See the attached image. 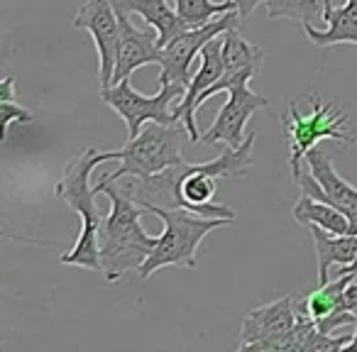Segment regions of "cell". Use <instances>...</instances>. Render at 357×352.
<instances>
[{"label":"cell","instance_id":"1","mask_svg":"<svg viewBox=\"0 0 357 352\" xmlns=\"http://www.w3.org/2000/svg\"><path fill=\"white\" fill-rule=\"evenodd\" d=\"M257 135L250 132L248 139L238 149L228 147L220 157L208 162L189 164L184 159L181 164L164 169L149 179H130L125 189L132 194V199L147 208H186L191 213L206 215V218H230L235 220V211L230 206L215 204V179H240L250 171L255 164L252 147ZM123 181V179H120Z\"/></svg>","mask_w":357,"mask_h":352},{"label":"cell","instance_id":"3","mask_svg":"<svg viewBox=\"0 0 357 352\" xmlns=\"http://www.w3.org/2000/svg\"><path fill=\"white\" fill-rule=\"evenodd\" d=\"M110 159H115V152H98L96 147H86L84 152L69 159L64 174L56 181L54 196L64 201L71 211H76L81 218L79 240L69 252L59 257L61 264L100 272V228H103L105 215L100 213L98 201H96L98 194L91 186V171Z\"/></svg>","mask_w":357,"mask_h":352},{"label":"cell","instance_id":"14","mask_svg":"<svg viewBox=\"0 0 357 352\" xmlns=\"http://www.w3.org/2000/svg\"><path fill=\"white\" fill-rule=\"evenodd\" d=\"M323 3V22L326 30H316L311 22H301V30L308 42L316 47H333V45H355L357 47V0H345L342 8H333L331 0Z\"/></svg>","mask_w":357,"mask_h":352},{"label":"cell","instance_id":"21","mask_svg":"<svg viewBox=\"0 0 357 352\" xmlns=\"http://www.w3.org/2000/svg\"><path fill=\"white\" fill-rule=\"evenodd\" d=\"M267 6V17L269 20H287L296 22H311L318 15H323V3L321 0H264Z\"/></svg>","mask_w":357,"mask_h":352},{"label":"cell","instance_id":"2","mask_svg":"<svg viewBox=\"0 0 357 352\" xmlns=\"http://www.w3.org/2000/svg\"><path fill=\"white\" fill-rule=\"evenodd\" d=\"M98 196H108L110 213L100 228V272L105 282H118L125 272L139 269L157 247V238L144 233L142 206L132 199L123 181L100 179L93 186Z\"/></svg>","mask_w":357,"mask_h":352},{"label":"cell","instance_id":"7","mask_svg":"<svg viewBox=\"0 0 357 352\" xmlns=\"http://www.w3.org/2000/svg\"><path fill=\"white\" fill-rule=\"evenodd\" d=\"M255 79L252 71H238V74H223V79L215 81L208 91H204V95L196 103V110H201V105L215 93H228L225 105L215 115V123L201 135V144L206 147H218V144H228V147L238 149L240 144L248 139L245 135V125H248L250 115L264 110L269 105V100L262 93H255L250 89V81Z\"/></svg>","mask_w":357,"mask_h":352},{"label":"cell","instance_id":"27","mask_svg":"<svg viewBox=\"0 0 357 352\" xmlns=\"http://www.w3.org/2000/svg\"><path fill=\"white\" fill-rule=\"evenodd\" d=\"M345 350H350V352H357V330H355V335H352L350 345H347V347H345Z\"/></svg>","mask_w":357,"mask_h":352},{"label":"cell","instance_id":"17","mask_svg":"<svg viewBox=\"0 0 357 352\" xmlns=\"http://www.w3.org/2000/svg\"><path fill=\"white\" fill-rule=\"evenodd\" d=\"M291 218L298 225H318V228L328 230V233L345 235L347 233V215L340 208H335L333 204L318 201L308 194H301L291 211Z\"/></svg>","mask_w":357,"mask_h":352},{"label":"cell","instance_id":"18","mask_svg":"<svg viewBox=\"0 0 357 352\" xmlns=\"http://www.w3.org/2000/svg\"><path fill=\"white\" fill-rule=\"evenodd\" d=\"M223 59H225V74H238V71H252L259 76L264 64V49L259 45L248 42L238 32V27H230L223 32Z\"/></svg>","mask_w":357,"mask_h":352},{"label":"cell","instance_id":"26","mask_svg":"<svg viewBox=\"0 0 357 352\" xmlns=\"http://www.w3.org/2000/svg\"><path fill=\"white\" fill-rule=\"evenodd\" d=\"M337 274H350V277H355V279H357V259H355L352 264H347V267H342Z\"/></svg>","mask_w":357,"mask_h":352},{"label":"cell","instance_id":"16","mask_svg":"<svg viewBox=\"0 0 357 352\" xmlns=\"http://www.w3.org/2000/svg\"><path fill=\"white\" fill-rule=\"evenodd\" d=\"M318 259V284L331 279V267H347L357 259V235H335L318 225H308Z\"/></svg>","mask_w":357,"mask_h":352},{"label":"cell","instance_id":"24","mask_svg":"<svg viewBox=\"0 0 357 352\" xmlns=\"http://www.w3.org/2000/svg\"><path fill=\"white\" fill-rule=\"evenodd\" d=\"M342 308H357V279H352L342 296Z\"/></svg>","mask_w":357,"mask_h":352},{"label":"cell","instance_id":"20","mask_svg":"<svg viewBox=\"0 0 357 352\" xmlns=\"http://www.w3.org/2000/svg\"><path fill=\"white\" fill-rule=\"evenodd\" d=\"M172 6L176 13L189 22L191 27H204L211 20L225 15L230 10H238L235 0H225V3H213V0H172Z\"/></svg>","mask_w":357,"mask_h":352},{"label":"cell","instance_id":"4","mask_svg":"<svg viewBox=\"0 0 357 352\" xmlns=\"http://www.w3.org/2000/svg\"><path fill=\"white\" fill-rule=\"evenodd\" d=\"M147 213H154L162 218L164 233L157 238V247L152 250L144 264L137 269L139 279H149L162 267H186L196 269V252H199L204 238L211 230H218L223 225H230L235 220L230 218H206V215L191 213L186 208H147Z\"/></svg>","mask_w":357,"mask_h":352},{"label":"cell","instance_id":"15","mask_svg":"<svg viewBox=\"0 0 357 352\" xmlns=\"http://www.w3.org/2000/svg\"><path fill=\"white\" fill-rule=\"evenodd\" d=\"M115 10H125L130 15H139L147 27H154L159 35V47H167L174 37L194 30L184 17L178 15L172 0H113Z\"/></svg>","mask_w":357,"mask_h":352},{"label":"cell","instance_id":"19","mask_svg":"<svg viewBox=\"0 0 357 352\" xmlns=\"http://www.w3.org/2000/svg\"><path fill=\"white\" fill-rule=\"evenodd\" d=\"M352 279L355 277H350V274H335L333 282L328 279V282L321 284L316 291L308 293L306 301H303V311H306L313 321L328 316V313L345 311V308H342V296H345V289Z\"/></svg>","mask_w":357,"mask_h":352},{"label":"cell","instance_id":"13","mask_svg":"<svg viewBox=\"0 0 357 352\" xmlns=\"http://www.w3.org/2000/svg\"><path fill=\"white\" fill-rule=\"evenodd\" d=\"M120 20V45H118V61H115L113 84H120L123 79H130L132 71L147 64H159L162 61V47H159V35L154 27H135L130 22V13L115 10Z\"/></svg>","mask_w":357,"mask_h":352},{"label":"cell","instance_id":"11","mask_svg":"<svg viewBox=\"0 0 357 352\" xmlns=\"http://www.w3.org/2000/svg\"><path fill=\"white\" fill-rule=\"evenodd\" d=\"M296 303L291 296H282L248 311L240 328V350L243 352H272L274 342L282 340L296 326Z\"/></svg>","mask_w":357,"mask_h":352},{"label":"cell","instance_id":"10","mask_svg":"<svg viewBox=\"0 0 357 352\" xmlns=\"http://www.w3.org/2000/svg\"><path fill=\"white\" fill-rule=\"evenodd\" d=\"M76 30H86L93 37L96 52H98V81L100 89L113 86L115 61H118L120 45V20L115 13L113 0H86L84 8L74 17Z\"/></svg>","mask_w":357,"mask_h":352},{"label":"cell","instance_id":"6","mask_svg":"<svg viewBox=\"0 0 357 352\" xmlns=\"http://www.w3.org/2000/svg\"><path fill=\"white\" fill-rule=\"evenodd\" d=\"M186 132L184 123L178 125H162V123H147L137 137L128 139V144L120 149H113L115 159H120V169L113 174H103L100 179L105 181H118L125 176H135V179H149L154 174L164 171V169L181 164V139Z\"/></svg>","mask_w":357,"mask_h":352},{"label":"cell","instance_id":"5","mask_svg":"<svg viewBox=\"0 0 357 352\" xmlns=\"http://www.w3.org/2000/svg\"><path fill=\"white\" fill-rule=\"evenodd\" d=\"M308 103H311V115H306V118L298 113L294 100L289 103L287 113L282 115L284 137L289 144V169H291L294 181L301 176V159L321 139H335L340 144L357 142L355 135L350 132V120H347L342 105L323 103L318 95H308Z\"/></svg>","mask_w":357,"mask_h":352},{"label":"cell","instance_id":"25","mask_svg":"<svg viewBox=\"0 0 357 352\" xmlns=\"http://www.w3.org/2000/svg\"><path fill=\"white\" fill-rule=\"evenodd\" d=\"M342 213L347 215V233L357 235V206H352V208H345Z\"/></svg>","mask_w":357,"mask_h":352},{"label":"cell","instance_id":"23","mask_svg":"<svg viewBox=\"0 0 357 352\" xmlns=\"http://www.w3.org/2000/svg\"><path fill=\"white\" fill-rule=\"evenodd\" d=\"M264 0H235V6H238V13H240V17H250L255 13V8L257 6H262Z\"/></svg>","mask_w":357,"mask_h":352},{"label":"cell","instance_id":"9","mask_svg":"<svg viewBox=\"0 0 357 352\" xmlns=\"http://www.w3.org/2000/svg\"><path fill=\"white\" fill-rule=\"evenodd\" d=\"M243 20L238 10H230L225 15L211 20L204 27H194V30L184 32V35L174 37L167 47H162V74H159V84L162 81H174V84L189 86L191 84V64L201 54L206 45L213 37L228 32L230 27H238V22Z\"/></svg>","mask_w":357,"mask_h":352},{"label":"cell","instance_id":"22","mask_svg":"<svg viewBox=\"0 0 357 352\" xmlns=\"http://www.w3.org/2000/svg\"><path fill=\"white\" fill-rule=\"evenodd\" d=\"M0 120H3V139H8L13 123L30 125L35 120V115L27 108H22L20 103H15V98H0Z\"/></svg>","mask_w":357,"mask_h":352},{"label":"cell","instance_id":"12","mask_svg":"<svg viewBox=\"0 0 357 352\" xmlns=\"http://www.w3.org/2000/svg\"><path fill=\"white\" fill-rule=\"evenodd\" d=\"M201 61H199V71H196L194 76H191V84L186 86V93L184 98L178 100V103H174V118L181 120L186 128V132H189V139L191 142H201V135L199 130H196V103H199V98L204 95V91H208L211 86L215 84V81L223 79L225 74V59H223V35L213 37V40L208 42V45L201 49Z\"/></svg>","mask_w":357,"mask_h":352},{"label":"cell","instance_id":"8","mask_svg":"<svg viewBox=\"0 0 357 352\" xmlns=\"http://www.w3.org/2000/svg\"><path fill=\"white\" fill-rule=\"evenodd\" d=\"M186 93V86L174 84V81H162L157 95H144L132 89L130 79H123L120 84H113L108 89H100V100L108 108L123 118L128 128V139L137 137L142 132L144 123H162V125H178L181 120L174 118L172 103L181 100Z\"/></svg>","mask_w":357,"mask_h":352}]
</instances>
